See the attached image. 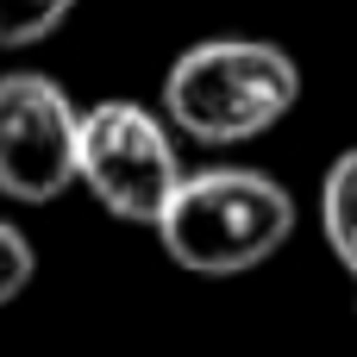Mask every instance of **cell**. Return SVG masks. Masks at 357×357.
Listing matches in <instances>:
<instances>
[{"mask_svg":"<svg viewBox=\"0 0 357 357\" xmlns=\"http://www.w3.org/2000/svg\"><path fill=\"white\" fill-rule=\"evenodd\" d=\"M301 100V63L270 38H201L163 75V119L207 151L276 132Z\"/></svg>","mask_w":357,"mask_h":357,"instance_id":"6da1fadb","label":"cell"},{"mask_svg":"<svg viewBox=\"0 0 357 357\" xmlns=\"http://www.w3.org/2000/svg\"><path fill=\"white\" fill-rule=\"evenodd\" d=\"M295 238V195L270 169H188L157 220V245L188 276H245Z\"/></svg>","mask_w":357,"mask_h":357,"instance_id":"7a4b0ae2","label":"cell"},{"mask_svg":"<svg viewBox=\"0 0 357 357\" xmlns=\"http://www.w3.org/2000/svg\"><path fill=\"white\" fill-rule=\"evenodd\" d=\"M182 151L176 132L157 107L144 100H94L82 107V163H75V188H88L113 220L126 226H151L163 220V207L182 188Z\"/></svg>","mask_w":357,"mask_h":357,"instance_id":"3957f363","label":"cell"},{"mask_svg":"<svg viewBox=\"0 0 357 357\" xmlns=\"http://www.w3.org/2000/svg\"><path fill=\"white\" fill-rule=\"evenodd\" d=\"M82 163V107L44 69L0 75V195L44 207L75 188Z\"/></svg>","mask_w":357,"mask_h":357,"instance_id":"277c9868","label":"cell"},{"mask_svg":"<svg viewBox=\"0 0 357 357\" xmlns=\"http://www.w3.org/2000/svg\"><path fill=\"white\" fill-rule=\"evenodd\" d=\"M320 232L339 270L351 276V307H357V144L339 151L320 176Z\"/></svg>","mask_w":357,"mask_h":357,"instance_id":"5b68a950","label":"cell"},{"mask_svg":"<svg viewBox=\"0 0 357 357\" xmlns=\"http://www.w3.org/2000/svg\"><path fill=\"white\" fill-rule=\"evenodd\" d=\"M69 13H75V0H0V50L44 44Z\"/></svg>","mask_w":357,"mask_h":357,"instance_id":"8992f818","label":"cell"},{"mask_svg":"<svg viewBox=\"0 0 357 357\" xmlns=\"http://www.w3.org/2000/svg\"><path fill=\"white\" fill-rule=\"evenodd\" d=\"M31 276H38V251H31V238H25L13 220H0V307H13V301L31 289Z\"/></svg>","mask_w":357,"mask_h":357,"instance_id":"52a82bcc","label":"cell"}]
</instances>
